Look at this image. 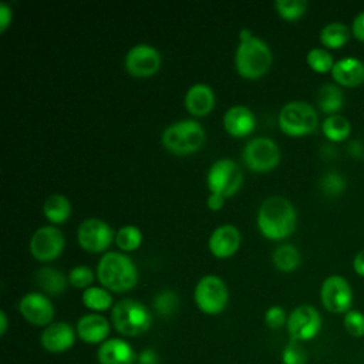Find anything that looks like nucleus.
<instances>
[{
    "instance_id": "obj_1",
    "label": "nucleus",
    "mask_w": 364,
    "mask_h": 364,
    "mask_svg": "<svg viewBox=\"0 0 364 364\" xmlns=\"http://www.w3.org/2000/svg\"><path fill=\"white\" fill-rule=\"evenodd\" d=\"M297 225V215L293 203L279 195L266 198L256 215V226L260 235L269 240L289 237Z\"/></svg>"
},
{
    "instance_id": "obj_2",
    "label": "nucleus",
    "mask_w": 364,
    "mask_h": 364,
    "mask_svg": "<svg viewBox=\"0 0 364 364\" xmlns=\"http://www.w3.org/2000/svg\"><path fill=\"white\" fill-rule=\"evenodd\" d=\"M272 63L273 53L267 43L256 37L250 28H242L235 51L236 73L245 80H259L270 70Z\"/></svg>"
},
{
    "instance_id": "obj_3",
    "label": "nucleus",
    "mask_w": 364,
    "mask_h": 364,
    "mask_svg": "<svg viewBox=\"0 0 364 364\" xmlns=\"http://www.w3.org/2000/svg\"><path fill=\"white\" fill-rule=\"evenodd\" d=\"M97 279L102 287L114 293L132 290L138 283V269L132 259L122 252H107L101 256L97 270Z\"/></svg>"
},
{
    "instance_id": "obj_4",
    "label": "nucleus",
    "mask_w": 364,
    "mask_h": 364,
    "mask_svg": "<svg viewBox=\"0 0 364 364\" xmlns=\"http://www.w3.org/2000/svg\"><path fill=\"white\" fill-rule=\"evenodd\" d=\"M206 141V132L196 119H181L168 125L162 135L161 142L164 148L179 156L192 155L198 152Z\"/></svg>"
},
{
    "instance_id": "obj_5",
    "label": "nucleus",
    "mask_w": 364,
    "mask_h": 364,
    "mask_svg": "<svg viewBox=\"0 0 364 364\" xmlns=\"http://www.w3.org/2000/svg\"><path fill=\"white\" fill-rule=\"evenodd\" d=\"M111 321L119 334L136 337L148 331L152 316L144 303L134 299H122L111 309Z\"/></svg>"
},
{
    "instance_id": "obj_6",
    "label": "nucleus",
    "mask_w": 364,
    "mask_h": 364,
    "mask_svg": "<svg viewBox=\"0 0 364 364\" xmlns=\"http://www.w3.org/2000/svg\"><path fill=\"white\" fill-rule=\"evenodd\" d=\"M279 128L289 136H303L316 129L318 117L306 101H290L284 104L277 117Z\"/></svg>"
},
{
    "instance_id": "obj_7",
    "label": "nucleus",
    "mask_w": 364,
    "mask_h": 364,
    "mask_svg": "<svg viewBox=\"0 0 364 364\" xmlns=\"http://www.w3.org/2000/svg\"><path fill=\"white\" fill-rule=\"evenodd\" d=\"M193 299L202 313L215 316L226 309L229 303V289L219 276L206 274L196 283Z\"/></svg>"
},
{
    "instance_id": "obj_8",
    "label": "nucleus",
    "mask_w": 364,
    "mask_h": 364,
    "mask_svg": "<svg viewBox=\"0 0 364 364\" xmlns=\"http://www.w3.org/2000/svg\"><path fill=\"white\" fill-rule=\"evenodd\" d=\"M243 173L239 165L230 158L216 159L206 173V185L210 193L232 198L242 186Z\"/></svg>"
},
{
    "instance_id": "obj_9",
    "label": "nucleus",
    "mask_w": 364,
    "mask_h": 364,
    "mask_svg": "<svg viewBox=\"0 0 364 364\" xmlns=\"http://www.w3.org/2000/svg\"><path fill=\"white\" fill-rule=\"evenodd\" d=\"M243 162L255 173H267L280 162L279 145L267 136L252 138L243 148Z\"/></svg>"
},
{
    "instance_id": "obj_10",
    "label": "nucleus",
    "mask_w": 364,
    "mask_h": 364,
    "mask_svg": "<svg viewBox=\"0 0 364 364\" xmlns=\"http://www.w3.org/2000/svg\"><path fill=\"white\" fill-rule=\"evenodd\" d=\"M115 240V232L109 223L100 218L84 219L77 229V242L88 253H107Z\"/></svg>"
},
{
    "instance_id": "obj_11",
    "label": "nucleus",
    "mask_w": 364,
    "mask_h": 364,
    "mask_svg": "<svg viewBox=\"0 0 364 364\" xmlns=\"http://www.w3.org/2000/svg\"><path fill=\"white\" fill-rule=\"evenodd\" d=\"M65 247L64 233L53 225L40 226L30 237L28 250L37 262H53L61 256Z\"/></svg>"
},
{
    "instance_id": "obj_12",
    "label": "nucleus",
    "mask_w": 364,
    "mask_h": 364,
    "mask_svg": "<svg viewBox=\"0 0 364 364\" xmlns=\"http://www.w3.org/2000/svg\"><path fill=\"white\" fill-rule=\"evenodd\" d=\"M161 53L154 46L145 43L132 46L124 58L125 71L135 78H149L161 70Z\"/></svg>"
},
{
    "instance_id": "obj_13",
    "label": "nucleus",
    "mask_w": 364,
    "mask_h": 364,
    "mask_svg": "<svg viewBox=\"0 0 364 364\" xmlns=\"http://www.w3.org/2000/svg\"><path fill=\"white\" fill-rule=\"evenodd\" d=\"M287 331L293 341L313 340L321 328V316L310 304L297 306L287 317Z\"/></svg>"
},
{
    "instance_id": "obj_14",
    "label": "nucleus",
    "mask_w": 364,
    "mask_h": 364,
    "mask_svg": "<svg viewBox=\"0 0 364 364\" xmlns=\"http://www.w3.org/2000/svg\"><path fill=\"white\" fill-rule=\"evenodd\" d=\"M320 299L326 310L346 314L353 303V291L344 277L333 274L323 282L320 287Z\"/></svg>"
},
{
    "instance_id": "obj_15",
    "label": "nucleus",
    "mask_w": 364,
    "mask_h": 364,
    "mask_svg": "<svg viewBox=\"0 0 364 364\" xmlns=\"http://www.w3.org/2000/svg\"><path fill=\"white\" fill-rule=\"evenodd\" d=\"M20 314L31 324L47 327L54 318V306L51 300L40 291L26 293L18 301Z\"/></svg>"
},
{
    "instance_id": "obj_16",
    "label": "nucleus",
    "mask_w": 364,
    "mask_h": 364,
    "mask_svg": "<svg viewBox=\"0 0 364 364\" xmlns=\"http://www.w3.org/2000/svg\"><path fill=\"white\" fill-rule=\"evenodd\" d=\"M242 245L240 230L230 223H223L213 229L208 239V247L213 257L229 259L237 253Z\"/></svg>"
},
{
    "instance_id": "obj_17",
    "label": "nucleus",
    "mask_w": 364,
    "mask_h": 364,
    "mask_svg": "<svg viewBox=\"0 0 364 364\" xmlns=\"http://www.w3.org/2000/svg\"><path fill=\"white\" fill-rule=\"evenodd\" d=\"M223 128L233 138H245L256 128L253 111L245 105H233L223 114Z\"/></svg>"
},
{
    "instance_id": "obj_18",
    "label": "nucleus",
    "mask_w": 364,
    "mask_h": 364,
    "mask_svg": "<svg viewBox=\"0 0 364 364\" xmlns=\"http://www.w3.org/2000/svg\"><path fill=\"white\" fill-rule=\"evenodd\" d=\"M75 341L74 328L64 321H53L47 326L40 337V343L44 350L50 353H63L73 347Z\"/></svg>"
},
{
    "instance_id": "obj_19",
    "label": "nucleus",
    "mask_w": 364,
    "mask_h": 364,
    "mask_svg": "<svg viewBox=\"0 0 364 364\" xmlns=\"http://www.w3.org/2000/svg\"><path fill=\"white\" fill-rule=\"evenodd\" d=\"M215 102H216V97L213 90L203 82L191 85L183 98L186 111L195 118L209 115L215 108Z\"/></svg>"
},
{
    "instance_id": "obj_20",
    "label": "nucleus",
    "mask_w": 364,
    "mask_h": 364,
    "mask_svg": "<svg viewBox=\"0 0 364 364\" xmlns=\"http://www.w3.org/2000/svg\"><path fill=\"white\" fill-rule=\"evenodd\" d=\"M109 330H111V326L108 320L98 313L85 314L77 321V336L84 343L102 344L104 341H107V337L109 336Z\"/></svg>"
},
{
    "instance_id": "obj_21",
    "label": "nucleus",
    "mask_w": 364,
    "mask_h": 364,
    "mask_svg": "<svg viewBox=\"0 0 364 364\" xmlns=\"http://www.w3.org/2000/svg\"><path fill=\"white\" fill-rule=\"evenodd\" d=\"M97 358L100 364H132L135 361V353L128 341L108 338L100 346Z\"/></svg>"
},
{
    "instance_id": "obj_22",
    "label": "nucleus",
    "mask_w": 364,
    "mask_h": 364,
    "mask_svg": "<svg viewBox=\"0 0 364 364\" xmlns=\"http://www.w3.org/2000/svg\"><path fill=\"white\" fill-rule=\"evenodd\" d=\"M331 75L336 82L347 87L358 85L364 81V63L354 57H346L334 63Z\"/></svg>"
},
{
    "instance_id": "obj_23",
    "label": "nucleus",
    "mask_w": 364,
    "mask_h": 364,
    "mask_svg": "<svg viewBox=\"0 0 364 364\" xmlns=\"http://www.w3.org/2000/svg\"><path fill=\"white\" fill-rule=\"evenodd\" d=\"M34 283L41 291L54 296L64 293V290L70 284L68 276H65L61 270L51 266H44L36 270Z\"/></svg>"
},
{
    "instance_id": "obj_24",
    "label": "nucleus",
    "mask_w": 364,
    "mask_h": 364,
    "mask_svg": "<svg viewBox=\"0 0 364 364\" xmlns=\"http://www.w3.org/2000/svg\"><path fill=\"white\" fill-rule=\"evenodd\" d=\"M73 212L70 199L63 193H51L43 203V215L53 225L65 223Z\"/></svg>"
},
{
    "instance_id": "obj_25",
    "label": "nucleus",
    "mask_w": 364,
    "mask_h": 364,
    "mask_svg": "<svg viewBox=\"0 0 364 364\" xmlns=\"http://www.w3.org/2000/svg\"><path fill=\"white\" fill-rule=\"evenodd\" d=\"M82 304L90 309L91 311H105L108 309L114 307V299L109 290H107L102 286H91L85 290H82L81 294Z\"/></svg>"
},
{
    "instance_id": "obj_26",
    "label": "nucleus",
    "mask_w": 364,
    "mask_h": 364,
    "mask_svg": "<svg viewBox=\"0 0 364 364\" xmlns=\"http://www.w3.org/2000/svg\"><path fill=\"white\" fill-rule=\"evenodd\" d=\"M300 260H301V256L299 249L290 243H283L277 246L272 255V262L274 267L284 273H290L296 270L300 264Z\"/></svg>"
},
{
    "instance_id": "obj_27",
    "label": "nucleus",
    "mask_w": 364,
    "mask_h": 364,
    "mask_svg": "<svg viewBox=\"0 0 364 364\" xmlns=\"http://www.w3.org/2000/svg\"><path fill=\"white\" fill-rule=\"evenodd\" d=\"M144 235L136 225H124L115 232V246L122 253H131L141 247Z\"/></svg>"
},
{
    "instance_id": "obj_28",
    "label": "nucleus",
    "mask_w": 364,
    "mask_h": 364,
    "mask_svg": "<svg viewBox=\"0 0 364 364\" xmlns=\"http://www.w3.org/2000/svg\"><path fill=\"white\" fill-rule=\"evenodd\" d=\"M344 102L343 91L334 84H324L317 92V104L320 109L328 115L337 112Z\"/></svg>"
},
{
    "instance_id": "obj_29",
    "label": "nucleus",
    "mask_w": 364,
    "mask_h": 364,
    "mask_svg": "<svg viewBox=\"0 0 364 364\" xmlns=\"http://www.w3.org/2000/svg\"><path fill=\"white\" fill-rule=\"evenodd\" d=\"M350 31L348 27L343 23L333 21L326 24L320 31V41L328 48H338L344 46L348 40Z\"/></svg>"
},
{
    "instance_id": "obj_30",
    "label": "nucleus",
    "mask_w": 364,
    "mask_h": 364,
    "mask_svg": "<svg viewBox=\"0 0 364 364\" xmlns=\"http://www.w3.org/2000/svg\"><path fill=\"white\" fill-rule=\"evenodd\" d=\"M321 129H323V134L330 139V141H334V142H338V141H343L350 134V122L346 117L340 115V114H333V115H328L323 124H321Z\"/></svg>"
},
{
    "instance_id": "obj_31",
    "label": "nucleus",
    "mask_w": 364,
    "mask_h": 364,
    "mask_svg": "<svg viewBox=\"0 0 364 364\" xmlns=\"http://www.w3.org/2000/svg\"><path fill=\"white\" fill-rule=\"evenodd\" d=\"M307 1L304 0H276L274 9L277 14L287 21L300 18L307 10Z\"/></svg>"
},
{
    "instance_id": "obj_32",
    "label": "nucleus",
    "mask_w": 364,
    "mask_h": 364,
    "mask_svg": "<svg viewBox=\"0 0 364 364\" xmlns=\"http://www.w3.org/2000/svg\"><path fill=\"white\" fill-rule=\"evenodd\" d=\"M307 64L309 67L316 71V73H327L331 71L334 61H333V55L324 50V48H311L307 53Z\"/></svg>"
},
{
    "instance_id": "obj_33",
    "label": "nucleus",
    "mask_w": 364,
    "mask_h": 364,
    "mask_svg": "<svg viewBox=\"0 0 364 364\" xmlns=\"http://www.w3.org/2000/svg\"><path fill=\"white\" fill-rule=\"evenodd\" d=\"M95 276L97 274H94L91 267L84 266V264H78V266H74L70 270V273H68V283L74 289L85 290V289L92 286V282H94Z\"/></svg>"
},
{
    "instance_id": "obj_34",
    "label": "nucleus",
    "mask_w": 364,
    "mask_h": 364,
    "mask_svg": "<svg viewBox=\"0 0 364 364\" xmlns=\"http://www.w3.org/2000/svg\"><path fill=\"white\" fill-rule=\"evenodd\" d=\"M178 296L172 290H162L154 299L155 310L162 316H169L176 310Z\"/></svg>"
},
{
    "instance_id": "obj_35",
    "label": "nucleus",
    "mask_w": 364,
    "mask_h": 364,
    "mask_svg": "<svg viewBox=\"0 0 364 364\" xmlns=\"http://www.w3.org/2000/svg\"><path fill=\"white\" fill-rule=\"evenodd\" d=\"M343 326L346 331L355 338H360L364 336V314L358 310H348L344 314Z\"/></svg>"
},
{
    "instance_id": "obj_36",
    "label": "nucleus",
    "mask_w": 364,
    "mask_h": 364,
    "mask_svg": "<svg viewBox=\"0 0 364 364\" xmlns=\"http://www.w3.org/2000/svg\"><path fill=\"white\" fill-rule=\"evenodd\" d=\"M282 361L283 364H306L307 353L299 344V341L291 340L282 351Z\"/></svg>"
},
{
    "instance_id": "obj_37",
    "label": "nucleus",
    "mask_w": 364,
    "mask_h": 364,
    "mask_svg": "<svg viewBox=\"0 0 364 364\" xmlns=\"http://www.w3.org/2000/svg\"><path fill=\"white\" fill-rule=\"evenodd\" d=\"M320 188L326 195L334 196L338 195L344 189V179L334 172L326 173L320 181Z\"/></svg>"
},
{
    "instance_id": "obj_38",
    "label": "nucleus",
    "mask_w": 364,
    "mask_h": 364,
    "mask_svg": "<svg viewBox=\"0 0 364 364\" xmlns=\"http://www.w3.org/2000/svg\"><path fill=\"white\" fill-rule=\"evenodd\" d=\"M287 317L289 316H286V311L283 307L272 306L264 313V323L270 328L277 330V328H282L284 324H287Z\"/></svg>"
},
{
    "instance_id": "obj_39",
    "label": "nucleus",
    "mask_w": 364,
    "mask_h": 364,
    "mask_svg": "<svg viewBox=\"0 0 364 364\" xmlns=\"http://www.w3.org/2000/svg\"><path fill=\"white\" fill-rule=\"evenodd\" d=\"M13 21V10L11 7L1 1L0 3V33H6Z\"/></svg>"
},
{
    "instance_id": "obj_40",
    "label": "nucleus",
    "mask_w": 364,
    "mask_h": 364,
    "mask_svg": "<svg viewBox=\"0 0 364 364\" xmlns=\"http://www.w3.org/2000/svg\"><path fill=\"white\" fill-rule=\"evenodd\" d=\"M225 200L226 198H223L222 195H218V193H209L208 198H206V206L209 210L212 212H218L223 208L225 205Z\"/></svg>"
},
{
    "instance_id": "obj_41",
    "label": "nucleus",
    "mask_w": 364,
    "mask_h": 364,
    "mask_svg": "<svg viewBox=\"0 0 364 364\" xmlns=\"http://www.w3.org/2000/svg\"><path fill=\"white\" fill-rule=\"evenodd\" d=\"M353 33L357 38L364 41V11L357 14L353 21Z\"/></svg>"
},
{
    "instance_id": "obj_42",
    "label": "nucleus",
    "mask_w": 364,
    "mask_h": 364,
    "mask_svg": "<svg viewBox=\"0 0 364 364\" xmlns=\"http://www.w3.org/2000/svg\"><path fill=\"white\" fill-rule=\"evenodd\" d=\"M353 266H354V270L357 274L360 276H364V249L360 250L355 257H354V262H353Z\"/></svg>"
},
{
    "instance_id": "obj_43",
    "label": "nucleus",
    "mask_w": 364,
    "mask_h": 364,
    "mask_svg": "<svg viewBox=\"0 0 364 364\" xmlns=\"http://www.w3.org/2000/svg\"><path fill=\"white\" fill-rule=\"evenodd\" d=\"M139 363L141 364H155L156 363V357L154 354V351L151 350H145L141 357H139Z\"/></svg>"
},
{
    "instance_id": "obj_44",
    "label": "nucleus",
    "mask_w": 364,
    "mask_h": 364,
    "mask_svg": "<svg viewBox=\"0 0 364 364\" xmlns=\"http://www.w3.org/2000/svg\"><path fill=\"white\" fill-rule=\"evenodd\" d=\"M7 316H6V311H0V334L3 336L4 333H6V330H7Z\"/></svg>"
}]
</instances>
